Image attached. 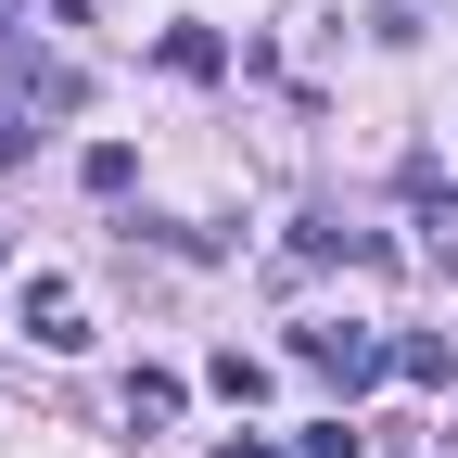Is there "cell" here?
Returning <instances> with one entry per match:
<instances>
[{"instance_id":"1","label":"cell","mask_w":458,"mask_h":458,"mask_svg":"<svg viewBox=\"0 0 458 458\" xmlns=\"http://www.w3.org/2000/svg\"><path fill=\"white\" fill-rule=\"evenodd\" d=\"M293 357H306L331 394H369V382L394 369V344H382V331H344V318H306V331H293Z\"/></svg>"},{"instance_id":"2","label":"cell","mask_w":458,"mask_h":458,"mask_svg":"<svg viewBox=\"0 0 458 458\" xmlns=\"http://www.w3.org/2000/svg\"><path fill=\"white\" fill-rule=\"evenodd\" d=\"M26 331L51 344V357H77V344H89V306H77V280H26Z\"/></svg>"},{"instance_id":"3","label":"cell","mask_w":458,"mask_h":458,"mask_svg":"<svg viewBox=\"0 0 458 458\" xmlns=\"http://www.w3.org/2000/svg\"><path fill=\"white\" fill-rule=\"evenodd\" d=\"M216 64H229L216 26H165V77H216Z\"/></svg>"},{"instance_id":"4","label":"cell","mask_w":458,"mask_h":458,"mask_svg":"<svg viewBox=\"0 0 458 458\" xmlns=\"http://www.w3.org/2000/svg\"><path fill=\"white\" fill-rule=\"evenodd\" d=\"M128 420H140V433L179 420V369H128Z\"/></svg>"},{"instance_id":"5","label":"cell","mask_w":458,"mask_h":458,"mask_svg":"<svg viewBox=\"0 0 458 458\" xmlns=\"http://www.w3.org/2000/svg\"><path fill=\"white\" fill-rule=\"evenodd\" d=\"M216 394H229V408H255V394H267V357H242V344H216V369H204Z\"/></svg>"},{"instance_id":"6","label":"cell","mask_w":458,"mask_h":458,"mask_svg":"<svg viewBox=\"0 0 458 458\" xmlns=\"http://www.w3.org/2000/svg\"><path fill=\"white\" fill-rule=\"evenodd\" d=\"M77 179H89V191L114 204V191H128V179H140V153H128V140H89V153H77Z\"/></svg>"},{"instance_id":"7","label":"cell","mask_w":458,"mask_h":458,"mask_svg":"<svg viewBox=\"0 0 458 458\" xmlns=\"http://www.w3.org/2000/svg\"><path fill=\"white\" fill-rule=\"evenodd\" d=\"M394 382H458V357H445V331H408V344H394Z\"/></svg>"},{"instance_id":"8","label":"cell","mask_w":458,"mask_h":458,"mask_svg":"<svg viewBox=\"0 0 458 458\" xmlns=\"http://www.w3.org/2000/svg\"><path fill=\"white\" fill-rule=\"evenodd\" d=\"M0 165H26V102H0Z\"/></svg>"},{"instance_id":"9","label":"cell","mask_w":458,"mask_h":458,"mask_svg":"<svg viewBox=\"0 0 458 458\" xmlns=\"http://www.w3.org/2000/svg\"><path fill=\"white\" fill-rule=\"evenodd\" d=\"M216 458H280V445H267V433H229V445H216Z\"/></svg>"},{"instance_id":"10","label":"cell","mask_w":458,"mask_h":458,"mask_svg":"<svg viewBox=\"0 0 458 458\" xmlns=\"http://www.w3.org/2000/svg\"><path fill=\"white\" fill-rule=\"evenodd\" d=\"M0 255H13V242H0Z\"/></svg>"}]
</instances>
